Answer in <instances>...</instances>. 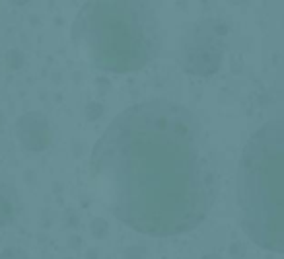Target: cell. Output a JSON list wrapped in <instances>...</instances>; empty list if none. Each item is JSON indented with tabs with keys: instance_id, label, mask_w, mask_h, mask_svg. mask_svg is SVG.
I'll return each instance as SVG.
<instances>
[{
	"instance_id": "7",
	"label": "cell",
	"mask_w": 284,
	"mask_h": 259,
	"mask_svg": "<svg viewBox=\"0 0 284 259\" xmlns=\"http://www.w3.org/2000/svg\"><path fill=\"white\" fill-rule=\"evenodd\" d=\"M0 259H26V256H24V252H20L18 248H8Z\"/></svg>"
},
{
	"instance_id": "3",
	"label": "cell",
	"mask_w": 284,
	"mask_h": 259,
	"mask_svg": "<svg viewBox=\"0 0 284 259\" xmlns=\"http://www.w3.org/2000/svg\"><path fill=\"white\" fill-rule=\"evenodd\" d=\"M238 209L253 244L284 254V117L247 140L238 166Z\"/></svg>"
},
{
	"instance_id": "1",
	"label": "cell",
	"mask_w": 284,
	"mask_h": 259,
	"mask_svg": "<svg viewBox=\"0 0 284 259\" xmlns=\"http://www.w3.org/2000/svg\"><path fill=\"white\" fill-rule=\"evenodd\" d=\"M90 168L111 213L146 236L191 232L216 201V164L201 123L169 99L121 111L95 142Z\"/></svg>"
},
{
	"instance_id": "8",
	"label": "cell",
	"mask_w": 284,
	"mask_h": 259,
	"mask_svg": "<svg viewBox=\"0 0 284 259\" xmlns=\"http://www.w3.org/2000/svg\"><path fill=\"white\" fill-rule=\"evenodd\" d=\"M203 259H220V258H216V256H206V258H203Z\"/></svg>"
},
{
	"instance_id": "5",
	"label": "cell",
	"mask_w": 284,
	"mask_h": 259,
	"mask_svg": "<svg viewBox=\"0 0 284 259\" xmlns=\"http://www.w3.org/2000/svg\"><path fill=\"white\" fill-rule=\"evenodd\" d=\"M18 130H20V138L22 142L28 146V148H43L47 144V123L41 121L37 127H30V123L26 121V117L20 119V125H18Z\"/></svg>"
},
{
	"instance_id": "2",
	"label": "cell",
	"mask_w": 284,
	"mask_h": 259,
	"mask_svg": "<svg viewBox=\"0 0 284 259\" xmlns=\"http://www.w3.org/2000/svg\"><path fill=\"white\" fill-rule=\"evenodd\" d=\"M72 41L97 68L132 72L160 53V24L146 2L101 0L84 4L72 24Z\"/></svg>"
},
{
	"instance_id": "4",
	"label": "cell",
	"mask_w": 284,
	"mask_h": 259,
	"mask_svg": "<svg viewBox=\"0 0 284 259\" xmlns=\"http://www.w3.org/2000/svg\"><path fill=\"white\" fill-rule=\"evenodd\" d=\"M212 22L201 24L197 30L187 33L183 49H181V63L185 70L197 76H208L218 70L224 53L222 33L218 30H210Z\"/></svg>"
},
{
	"instance_id": "6",
	"label": "cell",
	"mask_w": 284,
	"mask_h": 259,
	"mask_svg": "<svg viewBox=\"0 0 284 259\" xmlns=\"http://www.w3.org/2000/svg\"><path fill=\"white\" fill-rule=\"evenodd\" d=\"M16 213V199L12 191L0 185V224H8Z\"/></svg>"
}]
</instances>
